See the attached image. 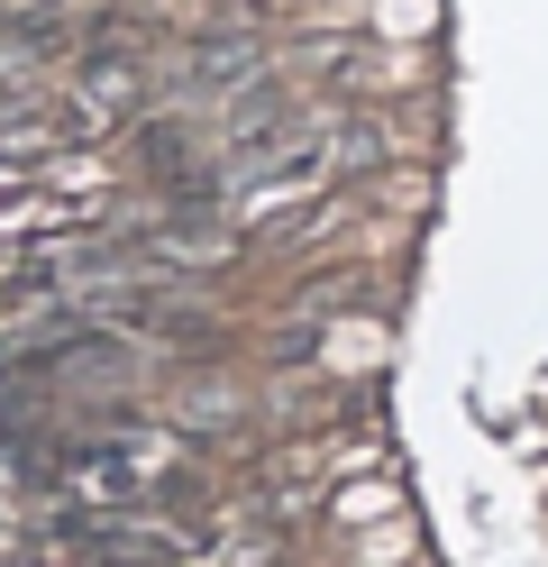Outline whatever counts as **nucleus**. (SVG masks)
Masks as SVG:
<instances>
[{"mask_svg": "<svg viewBox=\"0 0 548 567\" xmlns=\"http://www.w3.org/2000/svg\"><path fill=\"white\" fill-rule=\"evenodd\" d=\"M183 92H256V47H193V74H183Z\"/></svg>", "mask_w": 548, "mask_h": 567, "instance_id": "1", "label": "nucleus"}]
</instances>
